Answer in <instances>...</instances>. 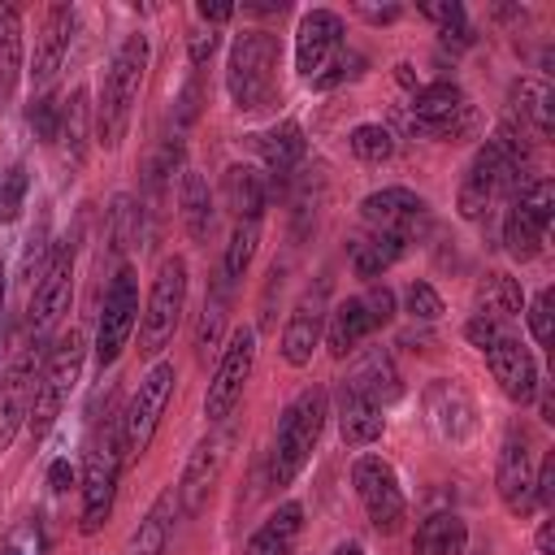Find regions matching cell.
<instances>
[{"label": "cell", "mask_w": 555, "mask_h": 555, "mask_svg": "<svg viewBox=\"0 0 555 555\" xmlns=\"http://www.w3.org/2000/svg\"><path fill=\"white\" fill-rule=\"evenodd\" d=\"M278 61H282V48H278V35L269 30H243L234 43H230V61H225V91H230V104L238 113H260L278 100Z\"/></svg>", "instance_id": "1"}, {"label": "cell", "mask_w": 555, "mask_h": 555, "mask_svg": "<svg viewBox=\"0 0 555 555\" xmlns=\"http://www.w3.org/2000/svg\"><path fill=\"white\" fill-rule=\"evenodd\" d=\"M143 69H147V39L126 35L104 69L100 104H95V134L104 147H117L126 139V126H130V113H134V100L143 87Z\"/></svg>", "instance_id": "2"}, {"label": "cell", "mask_w": 555, "mask_h": 555, "mask_svg": "<svg viewBox=\"0 0 555 555\" xmlns=\"http://www.w3.org/2000/svg\"><path fill=\"white\" fill-rule=\"evenodd\" d=\"M325 416H330V395L321 386H308L299 390L282 421H278V434H273V455H269V486H291L299 477V468L308 464L321 429H325Z\"/></svg>", "instance_id": "3"}, {"label": "cell", "mask_w": 555, "mask_h": 555, "mask_svg": "<svg viewBox=\"0 0 555 555\" xmlns=\"http://www.w3.org/2000/svg\"><path fill=\"white\" fill-rule=\"evenodd\" d=\"M82 356H87V334L69 330L65 338H56L52 356L43 360L39 382H35V403H30V416H26V429H30L35 442L56 425L61 408L69 403V395L78 386V373H82Z\"/></svg>", "instance_id": "4"}, {"label": "cell", "mask_w": 555, "mask_h": 555, "mask_svg": "<svg viewBox=\"0 0 555 555\" xmlns=\"http://www.w3.org/2000/svg\"><path fill=\"white\" fill-rule=\"evenodd\" d=\"M182 308H186V260L165 256L156 278H152L147 304L139 312V356L143 360H156L169 347V338L182 321Z\"/></svg>", "instance_id": "5"}, {"label": "cell", "mask_w": 555, "mask_h": 555, "mask_svg": "<svg viewBox=\"0 0 555 555\" xmlns=\"http://www.w3.org/2000/svg\"><path fill=\"white\" fill-rule=\"evenodd\" d=\"M173 382H178V369H173L169 360H156V364L147 369V377L134 386L126 412L117 416V429H121V464L139 460V455L152 447V438H156V429H160V416H165V408H169Z\"/></svg>", "instance_id": "6"}, {"label": "cell", "mask_w": 555, "mask_h": 555, "mask_svg": "<svg viewBox=\"0 0 555 555\" xmlns=\"http://www.w3.org/2000/svg\"><path fill=\"white\" fill-rule=\"evenodd\" d=\"M117 477H121V429L117 421H108L104 429L91 434L82 455V533H100V525L108 520L117 499Z\"/></svg>", "instance_id": "7"}, {"label": "cell", "mask_w": 555, "mask_h": 555, "mask_svg": "<svg viewBox=\"0 0 555 555\" xmlns=\"http://www.w3.org/2000/svg\"><path fill=\"white\" fill-rule=\"evenodd\" d=\"M69 299H74V238H61L48 256V264L39 269V282H35V295H30V343L39 347L43 338L56 334V325L65 321L69 312Z\"/></svg>", "instance_id": "8"}, {"label": "cell", "mask_w": 555, "mask_h": 555, "mask_svg": "<svg viewBox=\"0 0 555 555\" xmlns=\"http://www.w3.org/2000/svg\"><path fill=\"white\" fill-rule=\"evenodd\" d=\"M251 364H256V330L238 325V330L230 334V343H225V351H221V360H217V369H212L208 395H204V416H208V425L230 421V412L238 408L243 386H247V377H251Z\"/></svg>", "instance_id": "9"}, {"label": "cell", "mask_w": 555, "mask_h": 555, "mask_svg": "<svg viewBox=\"0 0 555 555\" xmlns=\"http://www.w3.org/2000/svg\"><path fill=\"white\" fill-rule=\"evenodd\" d=\"M230 451H234V425L230 421H221L195 451H191V460H186V468H182V481H178V507L186 512V516H199L204 512V503L212 499V490H217V481H221V473H225V464H230Z\"/></svg>", "instance_id": "10"}, {"label": "cell", "mask_w": 555, "mask_h": 555, "mask_svg": "<svg viewBox=\"0 0 555 555\" xmlns=\"http://www.w3.org/2000/svg\"><path fill=\"white\" fill-rule=\"evenodd\" d=\"M351 486L364 503V516L377 533H399L403 516H408V503H403V490H399V477L395 468L382 460V455H360L351 464Z\"/></svg>", "instance_id": "11"}, {"label": "cell", "mask_w": 555, "mask_h": 555, "mask_svg": "<svg viewBox=\"0 0 555 555\" xmlns=\"http://www.w3.org/2000/svg\"><path fill=\"white\" fill-rule=\"evenodd\" d=\"M139 321V282L130 269H117V278L104 291V308H100V325H95V360L117 364V356L130 343V330Z\"/></svg>", "instance_id": "12"}, {"label": "cell", "mask_w": 555, "mask_h": 555, "mask_svg": "<svg viewBox=\"0 0 555 555\" xmlns=\"http://www.w3.org/2000/svg\"><path fill=\"white\" fill-rule=\"evenodd\" d=\"M412 121L434 139H464L477 130V113L455 82H429L412 95Z\"/></svg>", "instance_id": "13"}, {"label": "cell", "mask_w": 555, "mask_h": 555, "mask_svg": "<svg viewBox=\"0 0 555 555\" xmlns=\"http://www.w3.org/2000/svg\"><path fill=\"white\" fill-rule=\"evenodd\" d=\"M360 217H364L377 234H395V238H403V243L421 238L425 225H429L425 199H421L416 191H408V186H382V191L364 195V199H360Z\"/></svg>", "instance_id": "14"}, {"label": "cell", "mask_w": 555, "mask_h": 555, "mask_svg": "<svg viewBox=\"0 0 555 555\" xmlns=\"http://www.w3.org/2000/svg\"><path fill=\"white\" fill-rule=\"evenodd\" d=\"M35 382H39V347L26 343V347L9 360V369H4V377H0V451H4V447L17 438V429L26 425L30 403H35Z\"/></svg>", "instance_id": "15"}, {"label": "cell", "mask_w": 555, "mask_h": 555, "mask_svg": "<svg viewBox=\"0 0 555 555\" xmlns=\"http://www.w3.org/2000/svg\"><path fill=\"white\" fill-rule=\"evenodd\" d=\"M338 56H343V17L330 9L304 13L295 30V69L317 82Z\"/></svg>", "instance_id": "16"}, {"label": "cell", "mask_w": 555, "mask_h": 555, "mask_svg": "<svg viewBox=\"0 0 555 555\" xmlns=\"http://www.w3.org/2000/svg\"><path fill=\"white\" fill-rule=\"evenodd\" d=\"M494 486H499V499L512 516H529L533 512V460H529V438L525 429H507L503 434V447H499V468H494Z\"/></svg>", "instance_id": "17"}, {"label": "cell", "mask_w": 555, "mask_h": 555, "mask_svg": "<svg viewBox=\"0 0 555 555\" xmlns=\"http://www.w3.org/2000/svg\"><path fill=\"white\" fill-rule=\"evenodd\" d=\"M486 364H490L499 390H503L512 403H529V399L538 395V382H542V377H538V364H533L529 347H520V338H512V334L494 338V343L486 347Z\"/></svg>", "instance_id": "18"}, {"label": "cell", "mask_w": 555, "mask_h": 555, "mask_svg": "<svg viewBox=\"0 0 555 555\" xmlns=\"http://www.w3.org/2000/svg\"><path fill=\"white\" fill-rule=\"evenodd\" d=\"M321 304H325V286L308 291V295L291 308V321H286V330H282V360H286L291 369H304V364L312 360L321 334H325V312H321Z\"/></svg>", "instance_id": "19"}, {"label": "cell", "mask_w": 555, "mask_h": 555, "mask_svg": "<svg viewBox=\"0 0 555 555\" xmlns=\"http://www.w3.org/2000/svg\"><path fill=\"white\" fill-rule=\"evenodd\" d=\"M74 22H78L74 4H48L43 26H39V48H35V69H30V82H35L39 91L56 78L61 61H65V52H69V39H74Z\"/></svg>", "instance_id": "20"}, {"label": "cell", "mask_w": 555, "mask_h": 555, "mask_svg": "<svg viewBox=\"0 0 555 555\" xmlns=\"http://www.w3.org/2000/svg\"><path fill=\"white\" fill-rule=\"evenodd\" d=\"M343 386H351L356 395H364L373 408H386V403H395L399 395H403V382H399V369H395V360H390V351H382V347H373V351H364L356 364H351V373L343 377Z\"/></svg>", "instance_id": "21"}, {"label": "cell", "mask_w": 555, "mask_h": 555, "mask_svg": "<svg viewBox=\"0 0 555 555\" xmlns=\"http://www.w3.org/2000/svg\"><path fill=\"white\" fill-rule=\"evenodd\" d=\"M425 412H429L434 429H438L442 438H455V442L468 438L473 425H477V416H473V399H468L455 382H434L429 395H425Z\"/></svg>", "instance_id": "22"}, {"label": "cell", "mask_w": 555, "mask_h": 555, "mask_svg": "<svg viewBox=\"0 0 555 555\" xmlns=\"http://www.w3.org/2000/svg\"><path fill=\"white\" fill-rule=\"evenodd\" d=\"M386 429L382 408H373L364 395H356L351 386H338V434L347 447H369L377 442Z\"/></svg>", "instance_id": "23"}, {"label": "cell", "mask_w": 555, "mask_h": 555, "mask_svg": "<svg viewBox=\"0 0 555 555\" xmlns=\"http://www.w3.org/2000/svg\"><path fill=\"white\" fill-rule=\"evenodd\" d=\"M520 312H525V291H520V282L512 278V273H503V269H494V273H486V282L477 286V317H490L494 325H512V321H520Z\"/></svg>", "instance_id": "24"}, {"label": "cell", "mask_w": 555, "mask_h": 555, "mask_svg": "<svg viewBox=\"0 0 555 555\" xmlns=\"http://www.w3.org/2000/svg\"><path fill=\"white\" fill-rule=\"evenodd\" d=\"M464 546H468V525L455 512H434L412 533V555H464Z\"/></svg>", "instance_id": "25"}, {"label": "cell", "mask_w": 555, "mask_h": 555, "mask_svg": "<svg viewBox=\"0 0 555 555\" xmlns=\"http://www.w3.org/2000/svg\"><path fill=\"white\" fill-rule=\"evenodd\" d=\"M221 199L238 221H260V212L269 204V191H264V178L251 165H230L225 178H221Z\"/></svg>", "instance_id": "26"}, {"label": "cell", "mask_w": 555, "mask_h": 555, "mask_svg": "<svg viewBox=\"0 0 555 555\" xmlns=\"http://www.w3.org/2000/svg\"><path fill=\"white\" fill-rule=\"evenodd\" d=\"M369 334H373V321H369V312H364L360 295H356V299L334 304L330 325H325V347H330V356H338V360H343V356H351Z\"/></svg>", "instance_id": "27"}, {"label": "cell", "mask_w": 555, "mask_h": 555, "mask_svg": "<svg viewBox=\"0 0 555 555\" xmlns=\"http://www.w3.org/2000/svg\"><path fill=\"white\" fill-rule=\"evenodd\" d=\"M169 533H173V490H165V494L147 507V516L134 525V533H130V542H126V555H165Z\"/></svg>", "instance_id": "28"}, {"label": "cell", "mask_w": 555, "mask_h": 555, "mask_svg": "<svg viewBox=\"0 0 555 555\" xmlns=\"http://www.w3.org/2000/svg\"><path fill=\"white\" fill-rule=\"evenodd\" d=\"M22 78V13L17 4H0V108L13 100Z\"/></svg>", "instance_id": "29"}, {"label": "cell", "mask_w": 555, "mask_h": 555, "mask_svg": "<svg viewBox=\"0 0 555 555\" xmlns=\"http://www.w3.org/2000/svg\"><path fill=\"white\" fill-rule=\"evenodd\" d=\"M256 147H260V160H264L273 173H291V169L304 160V152H308L304 130H299L295 121H278V126H269L264 134H256Z\"/></svg>", "instance_id": "30"}, {"label": "cell", "mask_w": 555, "mask_h": 555, "mask_svg": "<svg viewBox=\"0 0 555 555\" xmlns=\"http://www.w3.org/2000/svg\"><path fill=\"white\" fill-rule=\"evenodd\" d=\"M178 208H182V225H186V234L195 238V243H204L208 234H212V191H208V182L195 173V169H186L182 173V191H178Z\"/></svg>", "instance_id": "31"}, {"label": "cell", "mask_w": 555, "mask_h": 555, "mask_svg": "<svg viewBox=\"0 0 555 555\" xmlns=\"http://www.w3.org/2000/svg\"><path fill=\"white\" fill-rule=\"evenodd\" d=\"M507 121H516L525 134L533 139H546L551 134V91L542 82H520L512 91V113Z\"/></svg>", "instance_id": "32"}, {"label": "cell", "mask_w": 555, "mask_h": 555, "mask_svg": "<svg viewBox=\"0 0 555 555\" xmlns=\"http://www.w3.org/2000/svg\"><path fill=\"white\" fill-rule=\"evenodd\" d=\"M542 243H546V221H538L529 208H520L512 199V208L503 217V247H507V256L512 260H533L542 251Z\"/></svg>", "instance_id": "33"}, {"label": "cell", "mask_w": 555, "mask_h": 555, "mask_svg": "<svg viewBox=\"0 0 555 555\" xmlns=\"http://www.w3.org/2000/svg\"><path fill=\"white\" fill-rule=\"evenodd\" d=\"M403 238H395V234H369V238H360L356 247H351V269L360 273V278H377V273H386L399 256H403Z\"/></svg>", "instance_id": "34"}, {"label": "cell", "mask_w": 555, "mask_h": 555, "mask_svg": "<svg viewBox=\"0 0 555 555\" xmlns=\"http://www.w3.org/2000/svg\"><path fill=\"white\" fill-rule=\"evenodd\" d=\"M87 117H91V104H87V91L78 87L74 95H69V104L61 108V130H56V139L65 143V156L78 165L82 160V152H87Z\"/></svg>", "instance_id": "35"}, {"label": "cell", "mask_w": 555, "mask_h": 555, "mask_svg": "<svg viewBox=\"0 0 555 555\" xmlns=\"http://www.w3.org/2000/svg\"><path fill=\"white\" fill-rule=\"evenodd\" d=\"M256 243H260V221H234L230 243H225V260H221V278H225L230 286L247 273V264H251V256H256Z\"/></svg>", "instance_id": "36"}, {"label": "cell", "mask_w": 555, "mask_h": 555, "mask_svg": "<svg viewBox=\"0 0 555 555\" xmlns=\"http://www.w3.org/2000/svg\"><path fill=\"white\" fill-rule=\"evenodd\" d=\"M421 13H425L429 22H438L442 43H455V48L473 43V30H468V17H464V4H455V0H425V4H421Z\"/></svg>", "instance_id": "37"}, {"label": "cell", "mask_w": 555, "mask_h": 555, "mask_svg": "<svg viewBox=\"0 0 555 555\" xmlns=\"http://www.w3.org/2000/svg\"><path fill=\"white\" fill-rule=\"evenodd\" d=\"M347 143H351V152H356L364 165H382V160L395 156V134H390L386 126H377V121L356 126V130L347 134Z\"/></svg>", "instance_id": "38"}, {"label": "cell", "mask_w": 555, "mask_h": 555, "mask_svg": "<svg viewBox=\"0 0 555 555\" xmlns=\"http://www.w3.org/2000/svg\"><path fill=\"white\" fill-rule=\"evenodd\" d=\"M225 308H230V282L221 278V282H217V291L204 299V317H199V330H195V347H199V351H208V347L221 338Z\"/></svg>", "instance_id": "39"}, {"label": "cell", "mask_w": 555, "mask_h": 555, "mask_svg": "<svg viewBox=\"0 0 555 555\" xmlns=\"http://www.w3.org/2000/svg\"><path fill=\"white\" fill-rule=\"evenodd\" d=\"M22 199H26V169L22 165L0 169V221H13L22 212Z\"/></svg>", "instance_id": "40"}, {"label": "cell", "mask_w": 555, "mask_h": 555, "mask_svg": "<svg viewBox=\"0 0 555 555\" xmlns=\"http://www.w3.org/2000/svg\"><path fill=\"white\" fill-rule=\"evenodd\" d=\"M403 299H408V312H412L416 321H438V317H442V295H438L429 282H412Z\"/></svg>", "instance_id": "41"}, {"label": "cell", "mask_w": 555, "mask_h": 555, "mask_svg": "<svg viewBox=\"0 0 555 555\" xmlns=\"http://www.w3.org/2000/svg\"><path fill=\"white\" fill-rule=\"evenodd\" d=\"M30 130H35V139H43V143H52L56 139V130H61V108L48 100V95H39V100H30Z\"/></svg>", "instance_id": "42"}, {"label": "cell", "mask_w": 555, "mask_h": 555, "mask_svg": "<svg viewBox=\"0 0 555 555\" xmlns=\"http://www.w3.org/2000/svg\"><path fill=\"white\" fill-rule=\"evenodd\" d=\"M360 304H364V312H369L373 330L390 325V317H395V291H390L386 282H382V286H369V291L360 295Z\"/></svg>", "instance_id": "43"}, {"label": "cell", "mask_w": 555, "mask_h": 555, "mask_svg": "<svg viewBox=\"0 0 555 555\" xmlns=\"http://www.w3.org/2000/svg\"><path fill=\"white\" fill-rule=\"evenodd\" d=\"M551 291H538L533 295V304H529V330H533V338L542 343V347H551V338H555V330H551Z\"/></svg>", "instance_id": "44"}, {"label": "cell", "mask_w": 555, "mask_h": 555, "mask_svg": "<svg viewBox=\"0 0 555 555\" xmlns=\"http://www.w3.org/2000/svg\"><path fill=\"white\" fill-rule=\"evenodd\" d=\"M291 546H295V538H282V533H273L269 525H260V529L251 533V542H247L243 555H291Z\"/></svg>", "instance_id": "45"}, {"label": "cell", "mask_w": 555, "mask_h": 555, "mask_svg": "<svg viewBox=\"0 0 555 555\" xmlns=\"http://www.w3.org/2000/svg\"><path fill=\"white\" fill-rule=\"evenodd\" d=\"M264 525H269L273 533H282V538H299V529H304V507H299V503H282Z\"/></svg>", "instance_id": "46"}, {"label": "cell", "mask_w": 555, "mask_h": 555, "mask_svg": "<svg viewBox=\"0 0 555 555\" xmlns=\"http://www.w3.org/2000/svg\"><path fill=\"white\" fill-rule=\"evenodd\" d=\"M503 334H507L503 325H494L490 317H477V312H473V317H468V325H464V338H468L473 347H481V351H486L494 338H503Z\"/></svg>", "instance_id": "47"}, {"label": "cell", "mask_w": 555, "mask_h": 555, "mask_svg": "<svg viewBox=\"0 0 555 555\" xmlns=\"http://www.w3.org/2000/svg\"><path fill=\"white\" fill-rule=\"evenodd\" d=\"M212 52H217V35H212V30H195V35H191V43H186L191 65H204Z\"/></svg>", "instance_id": "48"}, {"label": "cell", "mask_w": 555, "mask_h": 555, "mask_svg": "<svg viewBox=\"0 0 555 555\" xmlns=\"http://www.w3.org/2000/svg\"><path fill=\"white\" fill-rule=\"evenodd\" d=\"M356 69H360V56H338V61L317 78V87H338V82H343V78H351Z\"/></svg>", "instance_id": "49"}, {"label": "cell", "mask_w": 555, "mask_h": 555, "mask_svg": "<svg viewBox=\"0 0 555 555\" xmlns=\"http://www.w3.org/2000/svg\"><path fill=\"white\" fill-rule=\"evenodd\" d=\"M48 486H52L56 494H65V490L74 486V468H69V460H56V464L48 468Z\"/></svg>", "instance_id": "50"}, {"label": "cell", "mask_w": 555, "mask_h": 555, "mask_svg": "<svg viewBox=\"0 0 555 555\" xmlns=\"http://www.w3.org/2000/svg\"><path fill=\"white\" fill-rule=\"evenodd\" d=\"M199 17L204 22H230L234 17V4H225V0H199Z\"/></svg>", "instance_id": "51"}, {"label": "cell", "mask_w": 555, "mask_h": 555, "mask_svg": "<svg viewBox=\"0 0 555 555\" xmlns=\"http://www.w3.org/2000/svg\"><path fill=\"white\" fill-rule=\"evenodd\" d=\"M538 551L542 555H555V525L551 520H542V529H538Z\"/></svg>", "instance_id": "52"}, {"label": "cell", "mask_w": 555, "mask_h": 555, "mask_svg": "<svg viewBox=\"0 0 555 555\" xmlns=\"http://www.w3.org/2000/svg\"><path fill=\"white\" fill-rule=\"evenodd\" d=\"M360 13H364L369 22H395V17H399V9H395V4H386V9H360Z\"/></svg>", "instance_id": "53"}, {"label": "cell", "mask_w": 555, "mask_h": 555, "mask_svg": "<svg viewBox=\"0 0 555 555\" xmlns=\"http://www.w3.org/2000/svg\"><path fill=\"white\" fill-rule=\"evenodd\" d=\"M334 555H364L356 542H343V546H334Z\"/></svg>", "instance_id": "54"}, {"label": "cell", "mask_w": 555, "mask_h": 555, "mask_svg": "<svg viewBox=\"0 0 555 555\" xmlns=\"http://www.w3.org/2000/svg\"><path fill=\"white\" fill-rule=\"evenodd\" d=\"M0 308H4V264H0Z\"/></svg>", "instance_id": "55"}, {"label": "cell", "mask_w": 555, "mask_h": 555, "mask_svg": "<svg viewBox=\"0 0 555 555\" xmlns=\"http://www.w3.org/2000/svg\"><path fill=\"white\" fill-rule=\"evenodd\" d=\"M9 555H17V551H9Z\"/></svg>", "instance_id": "56"}]
</instances>
